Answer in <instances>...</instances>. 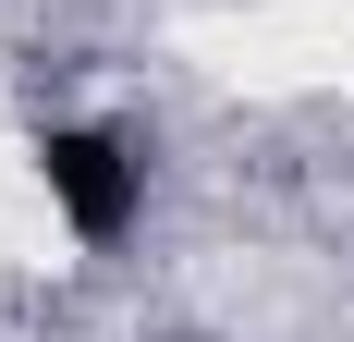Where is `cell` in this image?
Segmentation results:
<instances>
[{
    "label": "cell",
    "mask_w": 354,
    "mask_h": 342,
    "mask_svg": "<svg viewBox=\"0 0 354 342\" xmlns=\"http://www.w3.org/2000/svg\"><path fill=\"white\" fill-rule=\"evenodd\" d=\"M37 183H49V208H62L86 244H122L147 208V159L122 135H98V123H62V135H37Z\"/></svg>",
    "instance_id": "cell-1"
}]
</instances>
